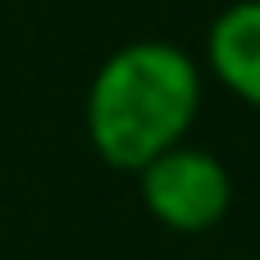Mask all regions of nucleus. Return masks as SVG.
<instances>
[{
    "label": "nucleus",
    "instance_id": "obj_3",
    "mask_svg": "<svg viewBox=\"0 0 260 260\" xmlns=\"http://www.w3.org/2000/svg\"><path fill=\"white\" fill-rule=\"evenodd\" d=\"M206 73L242 105L260 110V0H229L206 27Z\"/></svg>",
    "mask_w": 260,
    "mask_h": 260
},
{
    "label": "nucleus",
    "instance_id": "obj_2",
    "mask_svg": "<svg viewBox=\"0 0 260 260\" xmlns=\"http://www.w3.org/2000/svg\"><path fill=\"white\" fill-rule=\"evenodd\" d=\"M137 197L160 229L197 238V233H210L229 219L233 174L215 151L192 146L183 137L178 146L160 151L155 160H146L137 169Z\"/></svg>",
    "mask_w": 260,
    "mask_h": 260
},
{
    "label": "nucleus",
    "instance_id": "obj_1",
    "mask_svg": "<svg viewBox=\"0 0 260 260\" xmlns=\"http://www.w3.org/2000/svg\"><path fill=\"white\" fill-rule=\"evenodd\" d=\"M201 96L206 73L187 46L160 37L123 41L96 64L87 82V142L101 155V165L137 174L146 160H155L192 133Z\"/></svg>",
    "mask_w": 260,
    "mask_h": 260
}]
</instances>
